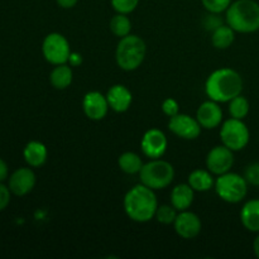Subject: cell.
<instances>
[{
  "label": "cell",
  "mask_w": 259,
  "mask_h": 259,
  "mask_svg": "<svg viewBox=\"0 0 259 259\" xmlns=\"http://www.w3.org/2000/svg\"><path fill=\"white\" fill-rule=\"evenodd\" d=\"M243 78L238 71L229 67L218 68L209 75L205 82V93L210 100L219 104L229 103L243 91Z\"/></svg>",
  "instance_id": "6da1fadb"
},
{
  "label": "cell",
  "mask_w": 259,
  "mask_h": 259,
  "mask_svg": "<svg viewBox=\"0 0 259 259\" xmlns=\"http://www.w3.org/2000/svg\"><path fill=\"white\" fill-rule=\"evenodd\" d=\"M123 206L129 219L143 224L154 219L158 207V200L154 190L139 184L126 192L123 200Z\"/></svg>",
  "instance_id": "7a4b0ae2"
},
{
  "label": "cell",
  "mask_w": 259,
  "mask_h": 259,
  "mask_svg": "<svg viewBox=\"0 0 259 259\" xmlns=\"http://www.w3.org/2000/svg\"><path fill=\"white\" fill-rule=\"evenodd\" d=\"M225 23L237 33L259 30V4L255 0H235L225 12Z\"/></svg>",
  "instance_id": "3957f363"
},
{
  "label": "cell",
  "mask_w": 259,
  "mask_h": 259,
  "mask_svg": "<svg viewBox=\"0 0 259 259\" xmlns=\"http://www.w3.org/2000/svg\"><path fill=\"white\" fill-rule=\"evenodd\" d=\"M146 42L139 35L128 34L120 38L115 50L116 65L123 71H136L146 58Z\"/></svg>",
  "instance_id": "277c9868"
},
{
  "label": "cell",
  "mask_w": 259,
  "mask_h": 259,
  "mask_svg": "<svg viewBox=\"0 0 259 259\" xmlns=\"http://www.w3.org/2000/svg\"><path fill=\"white\" fill-rule=\"evenodd\" d=\"M141 184L158 191L168 187L175 180V168L168 161L154 158L143 164L139 172Z\"/></svg>",
  "instance_id": "5b68a950"
},
{
  "label": "cell",
  "mask_w": 259,
  "mask_h": 259,
  "mask_svg": "<svg viewBox=\"0 0 259 259\" xmlns=\"http://www.w3.org/2000/svg\"><path fill=\"white\" fill-rule=\"evenodd\" d=\"M248 182L244 176L235 172H227L215 179L214 189L219 199L228 204H239L248 194Z\"/></svg>",
  "instance_id": "8992f818"
},
{
  "label": "cell",
  "mask_w": 259,
  "mask_h": 259,
  "mask_svg": "<svg viewBox=\"0 0 259 259\" xmlns=\"http://www.w3.org/2000/svg\"><path fill=\"white\" fill-rule=\"evenodd\" d=\"M220 139H222V144L232 149L233 152H239L249 143V129L242 119L229 118L222 123Z\"/></svg>",
  "instance_id": "52a82bcc"
},
{
  "label": "cell",
  "mask_w": 259,
  "mask_h": 259,
  "mask_svg": "<svg viewBox=\"0 0 259 259\" xmlns=\"http://www.w3.org/2000/svg\"><path fill=\"white\" fill-rule=\"evenodd\" d=\"M70 42L63 34L57 32L50 33L42 42V55L48 63L53 66L67 63L71 55Z\"/></svg>",
  "instance_id": "ba28073f"
},
{
  "label": "cell",
  "mask_w": 259,
  "mask_h": 259,
  "mask_svg": "<svg viewBox=\"0 0 259 259\" xmlns=\"http://www.w3.org/2000/svg\"><path fill=\"white\" fill-rule=\"evenodd\" d=\"M168 129L179 138L185 141H194L200 137L202 126L197 121L196 116L192 118L189 114L179 113L177 115L169 118Z\"/></svg>",
  "instance_id": "9c48e42d"
},
{
  "label": "cell",
  "mask_w": 259,
  "mask_h": 259,
  "mask_svg": "<svg viewBox=\"0 0 259 259\" xmlns=\"http://www.w3.org/2000/svg\"><path fill=\"white\" fill-rule=\"evenodd\" d=\"M205 162H206V168L214 176H220L229 172L234 166V152L224 144L217 146L210 149Z\"/></svg>",
  "instance_id": "30bf717a"
},
{
  "label": "cell",
  "mask_w": 259,
  "mask_h": 259,
  "mask_svg": "<svg viewBox=\"0 0 259 259\" xmlns=\"http://www.w3.org/2000/svg\"><path fill=\"white\" fill-rule=\"evenodd\" d=\"M168 141L167 137L161 129L152 128L143 134L141 141L142 153L149 159L162 158L166 153Z\"/></svg>",
  "instance_id": "8fae6325"
},
{
  "label": "cell",
  "mask_w": 259,
  "mask_h": 259,
  "mask_svg": "<svg viewBox=\"0 0 259 259\" xmlns=\"http://www.w3.org/2000/svg\"><path fill=\"white\" fill-rule=\"evenodd\" d=\"M37 176L32 167H20L9 176L8 187L15 196H25L35 186Z\"/></svg>",
  "instance_id": "7c38bea8"
},
{
  "label": "cell",
  "mask_w": 259,
  "mask_h": 259,
  "mask_svg": "<svg viewBox=\"0 0 259 259\" xmlns=\"http://www.w3.org/2000/svg\"><path fill=\"white\" fill-rule=\"evenodd\" d=\"M110 109L106 95L99 93V91H89L85 94L82 99V110L83 114L90 120L99 121L103 120Z\"/></svg>",
  "instance_id": "4fadbf2b"
},
{
  "label": "cell",
  "mask_w": 259,
  "mask_h": 259,
  "mask_svg": "<svg viewBox=\"0 0 259 259\" xmlns=\"http://www.w3.org/2000/svg\"><path fill=\"white\" fill-rule=\"evenodd\" d=\"M175 232L182 239H194L201 233L202 224L199 215L190 210L179 211L176 220L174 223Z\"/></svg>",
  "instance_id": "5bb4252c"
},
{
  "label": "cell",
  "mask_w": 259,
  "mask_h": 259,
  "mask_svg": "<svg viewBox=\"0 0 259 259\" xmlns=\"http://www.w3.org/2000/svg\"><path fill=\"white\" fill-rule=\"evenodd\" d=\"M196 119L202 128L210 131V129H215L222 125V123L224 121L223 120L224 114H223V109L220 108L219 103L209 99L199 106L196 111Z\"/></svg>",
  "instance_id": "9a60e30c"
},
{
  "label": "cell",
  "mask_w": 259,
  "mask_h": 259,
  "mask_svg": "<svg viewBox=\"0 0 259 259\" xmlns=\"http://www.w3.org/2000/svg\"><path fill=\"white\" fill-rule=\"evenodd\" d=\"M109 106L115 113H125L133 103V95L126 86L121 83L113 85L106 93Z\"/></svg>",
  "instance_id": "2e32d148"
},
{
  "label": "cell",
  "mask_w": 259,
  "mask_h": 259,
  "mask_svg": "<svg viewBox=\"0 0 259 259\" xmlns=\"http://www.w3.org/2000/svg\"><path fill=\"white\" fill-rule=\"evenodd\" d=\"M23 157L27 164L32 168L43 166L47 162L48 151L47 147L39 141H30L25 144L23 149Z\"/></svg>",
  "instance_id": "e0dca14e"
},
{
  "label": "cell",
  "mask_w": 259,
  "mask_h": 259,
  "mask_svg": "<svg viewBox=\"0 0 259 259\" xmlns=\"http://www.w3.org/2000/svg\"><path fill=\"white\" fill-rule=\"evenodd\" d=\"M195 199V191L189 184H180L172 189L171 205L179 211L189 210Z\"/></svg>",
  "instance_id": "ac0fdd59"
},
{
  "label": "cell",
  "mask_w": 259,
  "mask_h": 259,
  "mask_svg": "<svg viewBox=\"0 0 259 259\" xmlns=\"http://www.w3.org/2000/svg\"><path fill=\"white\" fill-rule=\"evenodd\" d=\"M242 225L250 233H259V199L248 200L240 210Z\"/></svg>",
  "instance_id": "d6986e66"
},
{
  "label": "cell",
  "mask_w": 259,
  "mask_h": 259,
  "mask_svg": "<svg viewBox=\"0 0 259 259\" xmlns=\"http://www.w3.org/2000/svg\"><path fill=\"white\" fill-rule=\"evenodd\" d=\"M187 184L194 189L195 192H207L214 187V175L209 169L196 168L187 177Z\"/></svg>",
  "instance_id": "ffe728a7"
},
{
  "label": "cell",
  "mask_w": 259,
  "mask_h": 259,
  "mask_svg": "<svg viewBox=\"0 0 259 259\" xmlns=\"http://www.w3.org/2000/svg\"><path fill=\"white\" fill-rule=\"evenodd\" d=\"M73 81V71L72 66L67 63L55 66L50 73V82L57 90H65L70 88V85Z\"/></svg>",
  "instance_id": "44dd1931"
},
{
  "label": "cell",
  "mask_w": 259,
  "mask_h": 259,
  "mask_svg": "<svg viewBox=\"0 0 259 259\" xmlns=\"http://www.w3.org/2000/svg\"><path fill=\"white\" fill-rule=\"evenodd\" d=\"M235 30L225 23L212 32L211 43L217 50H227L234 43Z\"/></svg>",
  "instance_id": "7402d4cb"
},
{
  "label": "cell",
  "mask_w": 259,
  "mask_h": 259,
  "mask_svg": "<svg viewBox=\"0 0 259 259\" xmlns=\"http://www.w3.org/2000/svg\"><path fill=\"white\" fill-rule=\"evenodd\" d=\"M143 164L141 156L136 152H124L118 158L119 168L126 175H139Z\"/></svg>",
  "instance_id": "603a6c76"
},
{
  "label": "cell",
  "mask_w": 259,
  "mask_h": 259,
  "mask_svg": "<svg viewBox=\"0 0 259 259\" xmlns=\"http://www.w3.org/2000/svg\"><path fill=\"white\" fill-rule=\"evenodd\" d=\"M110 27L111 33H113L115 37L123 38L125 35L131 34L132 32V22L129 19V17L126 14H120V13H116L113 18L110 19Z\"/></svg>",
  "instance_id": "cb8c5ba5"
},
{
  "label": "cell",
  "mask_w": 259,
  "mask_h": 259,
  "mask_svg": "<svg viewBox=\"0 0 259 259\" xmlns=\"http://www.w3.org/2000/svg\"><path fill=\"white\" fill-rule=\"evenodd\" d=\"M250 104L248 101V99L245 96H243L242 94L238 96H235L233 100L229 101V114L232 118L235 119H244L247 118V115L249 114Z\"/></svg>",
  "instance_id": "d4e9b609"
},
{
  "label": "cell",
  "mask_w": 259,
  "mask_h": 259,
  "mask_svg": "<svg viewBox=\"0 0 259 259\" xmlns=\"http://www.w3.org/2000/svg\"><path fill=\"white\" fill-rule=\"evenodd\" d=\"M177 214H179V210L175 209L171 204L158 205L156 215H154V219L163 225H171L174 224L175 220H176Z\"/></svg>",
  "instance_id": "484cf974"
},
{
  "label": "cell",
  "mask_w": 259,
  "mask_h": 259,
  "mask_svg": "<svg viewBox=\"0 0 259 259\" xmlns=\"http://www.w3.org/2000/svg\"><path fill=\"white\" fill-rule=\"evenodd\" d=\"M201 3L207 13L222 14V13L227 12L233 2L232 0H201Z\"/></svg>",
  "instance_id": "4316f807"
},
{
  "label": "cell",
  "mask_w": 259,
  "mask_h": 259,
  "mask_svg": "<svg viewBox=\"0 0 259 259\" xmlns=\"http://www.w3.org/2000/svg\"><path fill=\"white\" fill-rule=\"evenodd\" d=\"M110 4L116 13L128 15L137 9L139 0H110Z\"/></svg>",
  "instance_id": "83f0119b"
},
{
  "label": "cell",
  "mask_w": 259,
  "mask_h": 259,
  "mask_svg": "<svg viewBox=\"0 0 259 259\" xmlns=\"http://www.w3.org/2000/svg\"><path fill=\"white\" fill-rule=\"evenodd\" d=\"M244 177L249 185L259 186V162H254V163L247 166L244 171Z\"/></svg>",
  "instance_id": "f1b7e54d"
},
{
  "label": "cell",
  "mask_w": 259,
  "mask_h": 259,
  "mask_svg": "<svg viewBox=\"0 0 259 259\" xmlns=\"http://www.w3.org/2000/svg\"><path fill=\"white\" fill-rule=\"evenodd\" d=\"M162 111H163L164 115H167L168 118H172V116L177 115L180 113V104L177 103L175 99L167 98L164 99L163 103H162L161 106Z\"/></svg>",
  "instance_id": "f546056e"
},
{
  "label": "cell",
  "mask_w": 259,
  "mask_h": 259,
  "mask_svg": "<svg viewBox=\"0 0 259 259\" xmlns=\"http://www.w3.org/2000/svg\"><path fill=\"white\" fill-rule=\"evenodd\" d=\"M204 27L206 30H210V32H214L217 28H219L220 25H223L224 23H223V19L222 17H220V14H215V13H209V14L205 17L204 19Z\"/></svg>",
  "instance_id": "4dcf8cb0"
},
{
  "label": "cell",
  "mask_w": 259,
  "mask_h": 259,
  "mask_svg": "<svg viewBox=\"0 0 259 259\" xmlns=\"http://www.w3.org/2000/svg\"><path fill=\"white\" fill-rule=\"evenodd\" d=\"M12 192H10L9 187L4 185V182H0V211L5 210L8 205L10 204V199H12Z\"/></svg>",
  "instance_id": "1f68e13d"
},
{
  "label": "cell",
  "mask_w": 259,
  "mask_h": 259,
  "mask_svg": "<svg viewBox=\"0 0 259 259\" xmlns=\"http://www.w3.org/2000/svg\"><path fill=\"white\" fill-rule=\"evenodd\" d=\"M67 63H70V66H72V67H78L82 63V56L77 52H71Z\"/></svg>",
  "instance_id": "d6a6232c"
},
{
  "label": "cell",
  "mask_w": 259,
  "mask_h": 259,
  "mask_svg": "<svg viewBox=\"0 0 259 259\" xmlns=\"http://www.w3.org/2000/svg\"><path fill=\"white\" fill-rule=\"evenodd\" d=\"M9 176V167L3 158H0V182H4Z\"/></svg>",
  "instance_id": "836d02e7"
},
{
  "label": "cell",
  "mask_w": 259,
  "mask_h": 259,
  "mask_svg": "<svg viewBox=\"0 0 259 259\" xmlns=\"http://www.w3.org/2000/svg\"><path fill=\"white\" fill-rule=\"evenodd\" d=\"M58 7L63 8V9H71V8L76 7V4L78 3V0H56Z\"/></svg>",
  "instance_id": "e575fe53"
},
{
  "label": "cell",
  "mask_w": 259,
  "mask_h": 259,
  "mask_svg": "<svg viewBox=\"0 0 259 259\" xmlns=\"http://www.w3.org/2000/svg\"><path fill=\"white\" fill-rule=\"evenodd\" d=\"M253 252H254L255 257L259 258V233L257 237H255L254 242H253Z\"/></svg>",
  "instance_id": "d590c367"
}]
</instances>
